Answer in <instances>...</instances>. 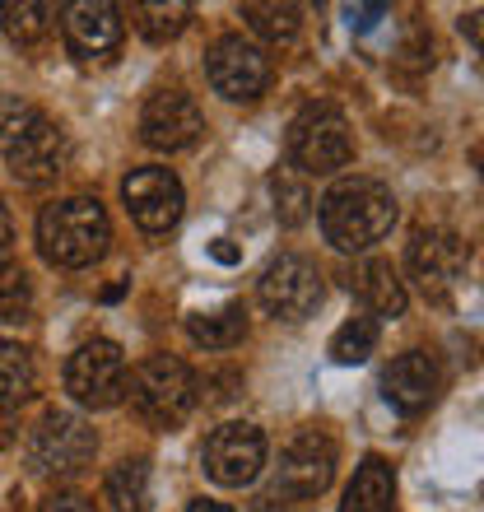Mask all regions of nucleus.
Listing matches in <instances>:
<instances>
[{
	"mask_svg": "<svg viewBox=\"0 0 484 512\" xmlns=\"http://www.w3.org/2000/svg\"><path fill=\"white\" fill-rule=\"evenodd\" d=\"M317 219L336 252H368L396 229V196L377 177H345L322 196Z\"/></svg>",
	"mask_w": 484,
	"mask_h": 512,
	"instance_id": "obj_1",
	"label": "nucleus"
},
{
	"mask_svg": "<svg viewBox=\"0 0 484 512\" xmlns=\"http://www.w3.org/2000/svg\"><path fill=\"white\" fill-rule=\"evenodd\" d=\"M108 243H112L108 210L94 196H66V201H52L38 215V247L61 270L94 266L98 256L108 252Z\"/></svg>",
	"mask_w": 484,
	"mask_h": 512,
	"instance_id": "obj_2",
	"label": "nucleus"
},
{
	"mask_svg": "<svg viewBox=\"0 0 484 512\" xmlns=\"http://www.w3.org/2000/svg\"><path fill=\"white\" fill-rule=\"evenodd\" d=\"M0 159L19 182H52L66 168V135L47 112L28 103H5L0 108Z\"/></svg>",
	"mask_w": 484,
	"mask_h": 512,
	"instance_id": "obj_3",
	"label": "nucleus"
},
{
	"mask_svg": "<svg viewBox=\"0 0 484 512\" xmlns=\"http://www.w3.org/2000/svg\"><path fill=\"white\" fill-rule=\"evenodd\" d=\"M131 405L135 415L145 419V424H154V429H177L182 419L196 410V401H201V382H196V373H191L182 359H173V354H149L145 364L131 373Z\"/></svg>",
	"mask_w": 484,
	"mask_h": 512,
	"instance_id": "obj_4",
	"label": "nucleus"
},
{
	"mask_svg": "<svg viewBox=\"0 0 484 512\" xmlns=\"http://www.w3.org/2000/svg\"><path fill=\"white\" fill-rule=\"evenodd\" d=\"M284 149H289V163H294L298 173L326 177V173H340V168L354 159V131L340 108H331V103H308V108L289 122Z\"/></svg>",
	"mask_w": 484,
	"mask_h": 512,
	"instance_id": "obj_5",
	"label": "nucleus"
},
{
	"mask_svg": "<svg viewBox=\"0 0 484 512\" xmlns=\"http://www.w3.org/2000/svg\"><path fill=\"white\" fill-rule=\"evenodd\" d=\"M94 452H98L94 429L80 415H70V410H47L38 419V429L28 433V466H33V475H47V480L80 475L94 461Z\"/></svg>",
	"mask_w": 484,
	"mask_h": 512,
	"instance_id": "obj_6",
	"label": "nucleus"
},
{
	"mask_svg": "<svg viewBox=\"0 0 484 512\" xmlns=\"http://www.w3.org/2000/svg\"><path fill=\"white\" fill-rule=\"evenodd\" d=\"M66 391L84 410H112V405L131 391L126 354H121L112 340H84L66 364Z\"/></svg>",
	"mask_w": 484,
	"mask_h": 512,
	"instance_id": "obj_7",
	"label": "nucleus"
},
{
	"mask_svg": "<svg viewBox=\"0 0 484 512\" xmlns=\"http://www.w3.org/2000/svg\"><path fill=\"white\" fill-rule=\"evenodd\" d=\"M205 80L219 98L229 103H252L270 89V56L266 47H256L252 38L242 33H229L219 38L210 52H205Z\"/></svg>",
	"mask_w": 484,
	"mask_h": 512,
	"instance_id": "obj_8",
	"label": "nucleus"
},
{
	"mask_svg": "<svg viewBox=\"0 0 484 512\" xmlns=\"http://www.w3.org/2000/svg\"><path fill=\"white\" fill-rule=\"evenodd\" d=\"M256 294H261V308L270 317H280V322H308L312 312L322 308V270L312 266L308 256L284 252L261 270Z\"/></svg>",
	"mask_w": 484,
	"mask_h": 512,
	"instance_id": "obj_9",
	"label": "nucleus"
},
{
	"mask_svg": "<svg viewBox=\"0 0 484 512\" xmlns=\"http://www.w3.org/2000/svg\"><path fill=\"white\" fill-rule=\"evenodd\" d=\"M405 270L419 284V294L443 303L466 275V243L452 229H415L410 252H405Z\"/></svg>",
	"mask_w": 484,
	"mask_h": 512,
	"instance_id": "obj_10",
	"label": "nucleus"
},
{
	"mask_svg": "<svg viewBox=\"0 0 484 512\" xmlns=\"http://www.w3.org/2000/svg\"><path fill=\"white\" fill-rule=\"evenodd\" d=\"M205 475L224 489H242L252 485L261 466H266V438L256 424H219L210 438H205L201 452Z\"/></svg>",
	"mask_w": 484,
	"mask_h": 512,
	"instance_id": "obj_11",
	"label": "nucleus"
},
{
	"mask_svg": "<svg viewBox=\"0 0 484 512\" xmlns=\"http://www.w3.org/2000/svg\"><path fill=\"white\" fill-rule=\"evenodd\" d=\"M205 131V117L196 108V98L182 94V89H154L140 108V140L149 149H163V154H177V149L196 145Z\"/></svg>",
	"mask_w": 484,
	"mask_h": 512,
	"instance_id": "obj_12",
	"label": "nucleus"
},
{
	"mask_svg": "<svg viewBox=\"0 0 484 512\" xmlns=\"http://www.w3.org/2000/svg\"><path fill=\"white\" fill-rule=\"evenodd\" d=\"M121 201L145 233H168L182 219L187 196H182V182H177L173 168H135L121 182Z\"/></svg>",
	"mask_w": 484,
	"mask_h": 512,
	"instance_id": "obj_13",
	"label": "nucleus"
},
{
	"mask_svg": "<svg viewBox=\"0 0 484 512\" xmlns=\"http://www.w3.org/2000/svg\"><path fill=\"white\" fill-rule=\"evenodd\" d=\"M336 475V443L326 433L308 429L280 452V471H275V489L289 499H317Z\"/></svg>",
	"mask_w": 484,
	"mask_h": 512,
	"instance_id": "obj_14",
	"label": "nucleus"
},
{
	"mask_svg": "<svg viewBox=\"0 0 484 512\" xmlns=\"http://www.w3.org/2000/svg\"><path fill=\"white\" fill-rule=\"evenodd\" d=\"M438 391H443V368L424 350H410V354H401V359H391V368L382 373V396H387L401 415L429 410V405L438 401Z\"/></svg>",
	"mask_w": 484,
	"mask_h": 512,
	"instance_id": "obj_15",
	"label": "nucleus"
},
{
	"mask_svg": "<svg viewBox=\"0 0 484 512\" xmlns=\"http://www.w3.org/2000/svg\"><path fill=\"white\" fill-rule=\"evenodd\" d=\"M66 42L70 52L84 56V61H103L121 47V14L103 0H80V5H66Z\"/></svg>",
	"mask_w": 484,
	"mask_h": 512,
	"instance_id": "obj_16",
	"label": "nucleus"
},
{
	"mask_svg": "<svg viewBox=\"0 0 484 512\" xmlns=\"http://www.w3.org/2000/svg\"><path fill=\"white\" fill-rule=\"evenodd\" d=\"M391 499H396V471L382 457H363L340 512H391Z\"/></svg>",
	"mask_w": 484,
	"mask_h": 512,
	"instance_id": "obj_17",
	"label": "nucleus"
},
{
	"mask_svg": "<svg viewBox=\"0 0 484 512\" xmlns=\"http://www.w3.org/2000/svg\"><path fill=\"white\" fill-rule=\"evenodd\" d=\"M354 289H359V298L368 303L373 317H401L405 312V280L396 275L391 261H382V256L363 261L359 275H354Z\"/></svg>",
	"mask_w": 484,
	"mask_h": 512,
	"instance_id": "obj_18",
	"label": "nucleus"
},
{
	"mask_svg": "<svg viewBox=\"0 0 484 512\" xmlns=\"http://www.w3.org/2000/svg\"><path fill=\"white\" fill-rule=\"evenodd\" d=\"M187 336L196 340L201 350H233V345H242V336H247V312H242L238 303L215 308V312H191Z\"/></svg>",
	"mask_w": 484,
	"mask_h": 512,
	"instance_id": "obj_19",
	"label": "nucleus"
},
{
	"mask_svg": "<svg viewBox=\"0 0 484 512\" xmlns=\"http://www.w3.org/2000/svg\"><path fill=\"white\" fill-rule=\"evenodd\" d=\"M33 354L19 340H0V415H10L33 396Z\"/></svg>",
	"mask_w": 484,
	"mask_h": 512,
	"instance_id": "obj_20",
	"label": "nucleus"
},
{
	"mask_svg": "<svg viewBox=\"0 0 484 512\" xmlns=\"http://www.w3.org/2000/svg\"><path fill=\"white\" fill-rule=\"evenodd\" d=\"M108 503L117 512H149V461H121L108 471V485H103Z\"/></svg>",
	"mask_w": 484,
	"mask_h": 512,
	"instance_id": "obj_21",
	"label": "nucleus"
},
{
	"mask_svg": "<svg viewBox=\"0 0 484 512\" xmlns=\"http://www.w3.org/2000/svg\"><path fill=\"white\" fill-rule=\"evenodd\" d=\"M242 19L252 24L256 38H266V42H294L298 28H303V10L298 5H275V0L242 5Z\"/></svg>",
	"mask_w": 484,
	"mask_h": 512,
	"instance_id": "obj_22",
	"label": "nucleus"
},
{
	"mask_svg": "<svg viewBox=\"0 0 484 512\" xmlns=\"http://www.w3.org/2000/svg\"><path fill=\"white\" fill-rule=\"evenodd\" d=\"M373 350H377V322H373V317H350V322L331 336V359H336V364H345V368L363 364Z\"/></svg>",
	"mask_w": 484,
	"mask_h": 512,
	"instance_id": "obj_23",
	"label": "nucleus"
},
{
	"mask_svg": "<svg viewBox=\"0 0 484 512\" xmlns=\"http://www.w3.org/2000/svg\"><path fill=\"white\" fill-rule=\"evenodd\" d=\"M191 19V5L173 0V5H135V28L145 33L149 42H173Z\"/></svg>",
	"mask_w": 484,
	"mask_h": 512,
	"instance_id": "obj_24",
	"label": "nucleus"
},
{
	"mask_svg": "<svg viewBox=\"0 0 484 512\" xmlns=\"http://www.w3.org/2000/svg\"><path fill=\"white\" fill-rule=\"evenodd\" d=\"M270 191H275V215H280V224H303L308 219V205H312V196H308V187H303V177H294L289 168H280V173L270 177Z\"/></svg>",
	"mask_w": 484,
	"mask_h": 512,
	"instance_id": "obj_25",
	"label": "nucleus"
},
{
	"mask_svg": "<svg viewBox=\"0 0 484 512\" xmlns=\"http://www.w3.org/2000/svg\"><path fill=\"white\" fill-rule=\"evenodd\" d=\"M5 28H10L14 42H38L52 33V19H56V5H5Z\"/></svg>",
	"mask_w": 484,
	"mask_h": 512,
	"instance_id": "obj_26",
	"label": "nucleus"
},
{
	"mask_svg": "<svg viewBox=\"0 0 484 512\" xmlns=\"http://www.w3.org/2000/svg\"><path fill=\"white\" fill-rule=\"evenodd\" d=\"M24 298H28L24 270H5V275H0V317H19Z\"/></svg>",
	"mask_w": 484,
	"mask_h": 512,
	"instance_id": "obj_27",
	"label": "nucleus"
},
{
	"mask_svg": "<svg viewBox=\"0 0 484 512\" xmlns=\"http://www.w3.org/2000/svg\"><path fill=\"white\" fill-rule=\"evenodd\" d=\"M457 28H461V38H466L475 52L484 56V5H480V10H466V14H461Z\"/></svg>",
	"mask_w": 484,
	"mask_h": 512,
	"instance_id": "obj_28",
	"label": "nucleus"
},
{
	"mask_svg": "<svg viewBox=\"0 0 484 512\" xmlns=\"http://www.w3.org/2000/svg\"><path fill=\"white\" fill-rule=\"evenodd\" d=\"M14 270V224H10V210L0 201V275Z\"/></svg>",
	"mask_w": 484,
	"mask_h": 512,
	"instance_id": "obj_29",
	"label": "nucleus"
},
{
	"mask_svg": "<svg viewBox=\"0 0 484 512\" xmlns=\"http://www.w3.org/2000/svg\"><path fill=\"white\" fill-rule=\"evenodd\" d=\"M42 512H94V503L84 499V494H52V499L42 503Z\"/></svg>",
	"mask_w": 484,
	"mask_h": 512,
	"instance_id": "obj_30",
	"label": "nucleus"
},
{
	"mask_svg": "<svg viewBox=\"0 0 484 512\" xmlns=\"http://www.w3.org/2000/svg\"><path fill=\"white\" fill-rule=\"evenodd\" d=\"M377 14H387V5H359V10H350V24L354 28H373Z\"/></svg>",
	"mask_w": 484,
	"mask_h": 512,
	"instance_id": "obj_31",
	"label": "nucleus"
},
{
	"mask_svg": "<svg viewBox=\"0 0 484 512\" xmlns=\"http://www.w3.org/2000/svg\"><path fill=\"white\" fill-rule=\"evenodd\" d=\"M210 252H215V261H224V266H233V261H238V247H229L224 238H219V243L210 247Z\"/></svg>",
	"mask_w": 484,
	"mask_h": 512,
	"instance_id": "obj_32",
	"label": "nucleus"
},
{
	"mask_svg": "<svg viewBox=\"0 0 484 512\" xmlns=\"http://www.w3.org/2000/svg\"><path fill=\"white\" fill-rule=\"evenodd\" d=\"M187 512H233V508H229V503H215V499H196Z\"/></svg>",
	"mask_w": 484,
	"mask_h": 512,
	"instance_id": "obj_33",
	"label": "nucleus"
},
{
	"mask_svg": "<svg viewBox=\"0 0 484 512\" xmlns=\"http://www.w3.org/2000/svg\"><path fill=\"white\" fill-rule=\"evenodd\" d=\"M480 173H484V149H480Z\"/></svg>",
	"mask_w": 484,
	"mask_h": 512,
	"instance_id": "obj_34",
	"label": "nucleus"
}]
</instances>
